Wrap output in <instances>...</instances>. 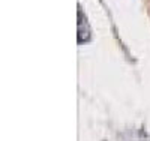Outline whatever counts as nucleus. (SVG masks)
<instances>
[{
	"mask_svg": "<svg viewBox=\"0 0 150 141\" xmlns=\"http://www.w3.org/2000/svg\"><path fill=\"white\" fill-rule=\"evenodd\" d=\"M81 15V21H80V26H78V42H87L90 39V27H89V24H87L86 18L83 14Z\"/></svg>",
	"mask_w": 150,
	"mask_h": 141,
	"instance_id": "f257e3e1",
	"label": "nucleus"
}]
</instances>
